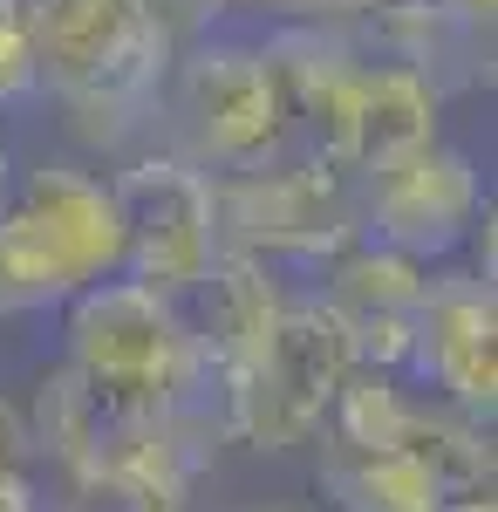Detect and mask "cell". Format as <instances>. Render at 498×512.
Wrapping results in <instances>:
<instances>
[{"label": "cell", "instance_id": "obj_16", "mask_svg": "<svg viewBox=\"0 0 498 512\" xmlns=\"http://www.w3.org/2000/svg\"><path fill=\"white\" fill-rule=\"evenodd\" d=\"M21 96H35V55L14 14V21H0V103H21Z\"/></svg>", "mask_w": 498, "mask_h": 512}, {"label": "cell", "instance_id": "obj_14", "mask_svg": "<svg viewBox=\"0 0 498 512\" xmlns=\"http://www.w3.org/2000/svg\"><path fill=\"white\" fill-rule=\"evenodd\" d=\"M321 499L335 512H444V485L410 451H369V444H321Z\"/></svg>", "mask_w": 498, "mask_h": 512}, {"label": "cell", "instance_id": "obj_15", "mask_svg": "<svg viewBox=\"0 0 498 512\" xmlns=\"http://www.w3.org/2000/svg\"><path fill=\"white\" fill-rule=\"evenodd\" d=\"M273 7L280 21H294V28H355L362 14H376L383 0H260Z\"/></svg>", "mask_w": 498, "mask_h": 512}, {"label": "cell", "instance_id": "obj_2", "mask_svg": "<svg viewBox=\"0 0 498 512\" xmlns=\"http://www.w3.org/2000/svg\"><path fill=\"white\" fill-rule=\"evenodd\" d=\"M35 444L55 451V465L69 485H171L192 492L198 465L219 451L212 437H226L219 417H205L198 403H130L96 383H82L76 369H55L35 396Z\"/></svg>", "mask_w": 498, "mask_h": 512}, {"label": "cell", "instance_id": "obj_6", "mask_svg": "<svg viewBox=\"0 0 498 512\" xmlns=\"http://www.w3.org/2000/svg\"><path fill=\"white\" fill-rule=\"evenodd\" d=\"M171 82V158L205 171V178H246L267 171L287 151V103L260 48H198L178 62Z\"/></svg>", "mask_w": 498, "mask_h": 512}, {"label": "cell", "instance_id": "obj_18", "mask_svg": "<svg viewBox=\"0 0 498 512\" xmlns=\"http://www.w3.org/2000/svg\"><path fill=\"white\" fill-rule=\"evenodd\" d=\"M430 14H444V21H464V28H492L498 0H423Z\"/></svg>", "mask_w": 498, "mask_h": 512}, {"label": "cell", "instance_id": "obj_17", "mask_svg": "<svg viewBox=\"0 0 498 512\" xmlns=\"http://www.w3.org/2000/svg\"><path fill=\"white\" fill-rule=\"evenodd\" d=\"M28 451H35V437L21 424V410L0 396V472H28Z\"/></svg>", "mask_w": 498, "mask_h": 512}, {"label": "cell", "instance_id": "obj_13", "mask_svg": "<svg viewBox=\"0 0 498 512\" xmlns=\"http://www.w3.org/2000/svg\"><path fill=\"white\" fill-rule=\"evenodd\" d=\"M178 321H185V335H192L198 362H205V376L226 390L232 376L253 362V349L267 342L273 315L287 308L280 294H273L267 280V260H246V253H219L212 260V274L198 280L185 301H171Z\"/></svg>", "mask_w": 498, "mask_h": 512}, {"label": "cell", "instance_id": "obj_3", "mask_svg": "<svg viewBox=\"0 0 498 512\" xmlns=\"http://www.w3.org/2000/svg\"><path fill=\"white\" fill-rule=\"evenodd\" d=\"M123 274V226L103 178L41 164L0 192V315H41Z\"/></svg>", "mask_w": 498, "mask_h": 512}, {"label": "cell", "instance_id": "obj_5", "mask_svg": "<svg viewBox=\"0 0 498 512\" xmlns=\"http://www.w3.org/2000/svg\"><path fill=\"white\" fill-rule=\"evenodd\" d=\"M348 355L342 328L328 321L321 301H287L273 315L267 342L253 349V362L232 376L219 403H226V437L253 444V451H294L314 431H328V410L342 396Z\"/></svg>", "mask_w": 498, "mask_h": 512}, {"label": "cell", "instance_id": "obj_21", "mask_svg": "<svg viewBox=\"0 0 498 512\" xmlns=\"http://www.w3.org/2000/svg\"><path fill=\"white\" fill-rule=\"evenodd\" d=\"M444 512H498V499H492V492H485V499H451Z\"/></svg>", "mask_w": 498, "mask_h": 512}, {"label": "cell", "instance_id": "obj_9", "mask_svg": "<svg viewBox=\"0 0 498 512\" xmlns=\"http://www.w3.org/2000/svg\"><path fill=\"white\" fill-rule=\"evenodd\" d=\"M478 205H485V185H478L471 158L444 151V144H423V151L396 158L376 178H355L362 233H376L369 246H389V253L417 260V267H430L437 253L464 246Z\"/></svg>", "mask_w": 498, "mask_h": 512}, {"label": "cell", "instance_id": "obj_22", "mask_svg": "<svg viewBox=\"0 0 498 512\" xmlns=\"http://www.w3.org/2000/svg\"><path fill=\"white\" fill-rule=\"evenodd\" d=\"M14 14H21V0H0V21H14Z\"/></svg>", "mask_w": 498, "mask_h": 512}, {"label": "cell", "instance_id": "obj_1", "mask_svg": "<svg viewBox=\"0 0 498 512\" xmlns=\"http://www.w3.org/2000/svg\"><path fill=\"white\" fill-rule=\"evenodd\" d=\"M21 35L35 89H55L96 144H116L171 76V14L151 0H21Z\"/></svg>", "mask_w": 498, "mask_h": 512}, {"label": "cell", "instance_id": "obj_10", "mask_svg": "<svg viewBox=\"0 0 498 512\" xmlns=\"http://www.w3.org/2000/svg\"><path fill=\"white\" fill-rule=\"evenodd\" d=\"M410 369L430 383L437 403L492 424V403H498V294L485 280L437 274L423 287Z\"/></svg>", "mask_w": 498, "mask_h": 512}, {"label": "cell", "instance_id": "obj_4", "mask_svg": "<svg viewBox=\"0 0 498 512\" xmlns=\"http://www.w3.org/2000/svg\"><path fill=\"white\" fill-rule=\"evenodd\" d=\"M69 369L130 403H198L219 390L198 362L178 308L137 280H96L69 301ZM226 410V403H219Z\"/></svg>", "mask_w": 498, "mask_h": 512}, {"label": "cell", "instance_id": "obj_7", "mask_svg": "<svg viewBox=\"0 0 498 512\" xmlns=\"http://www.w3.org/2000/svg\"><path fill=\"white\" fill-rule=\"evenodd\" d=\"M212 212H219V253H294V260H342L362 239L355 212V178L335 164H267L246 178H212Z\"/></svg>", "mask_w": 498, "mask_h": 512}, {"label": "cell", "instance_id": "obj_12", "mask_svg": "<svg viewBox=\"0 0 498 512\" xmlns=\"http://www.w3.org/2000/svg\"><path fill=\"white\" fill-rule=\"evenodd\" d=\"M423 287H430V267L389 253V246H369V239H355L342 260H328V294H321V308L342 328L355 369H369V376L410 369Z\"/></svg>", "mask_w": 498, "mask_h": 512}, {"label": "cell", "instance_id": "obj_11", "mask_svg": "<svg viewBox=\"0 0 498 512\" xmlns=\"http://www.w3.org/2000/svg\"><path fill=\"white\" fill-rule=\"evenodd\" d=\"M348 35H355V28H348ZM355 48H362V55H355V76H348L342 117L328 130L321 164H335L342 178H376V171H389L396 158L437 144V103H444V96H437L417 69L376 55L362 35H355Z\"/></svg>", "mask_w": 498, "mask_h": 512}, {"label": "cell", "instance_id": "obj_20", "mask_svg": "<svg viewBox=\"0 0 498 512\" xmlns=\"http://www.w3.org/2000/svg\"><path fill=\"white\" fill-rule=\"evenodd\" d=\"M157 14H164V7H192V14H205V7H239V0H151Z\"/></svg>", "mask_w": 498, "mask_h": 512}, {"label": "cell", "instance_id": "obj_19", "mask_svg": "<svg viewBox=\"0 0 498 512\" xmlns=\"http://www.w3.org/2000/svg\"><path fill=\"white\" fill-rule=\"evenodd\" d=\"M0 512H41L28 472H0Z\"/></svg>", "mask_w": 498, "mask_h": 512}, {"label": "cell", "instance_id": "obj_8", "mask_svg": "<svg viewBox=\"0 0 498 512\" xmlns=\"http://www.w3.org/2000/svg\"><path fill=\"white\" fill-rule=\"evenodd\" d=\"M123 226V280L151 287L164 301H185L219 260V212L212 178L178 158H144L110 185Z\"/></svg>", "mask_w": 498, "mask_h": 512}]
</instances>
